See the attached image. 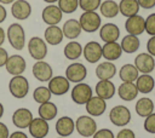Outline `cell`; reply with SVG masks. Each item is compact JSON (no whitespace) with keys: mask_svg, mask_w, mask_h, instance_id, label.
<instances>
[{"mask_svg":"<svg viewBox=\"0 0 155 138\" xmlns=\"http://www.w3.org/2000/svg\"><path fill=\"white\" fill-rule=\"evenodd\" d=\"M6 38L10 42V45L17 50L21 51L25 46V31L24 28L19 23H12L8 25L6 31Z\"/></svg>","mask_w":155,"mask_h":138,"instance_id":"cell-1","label":"cell"},{"mask_svg":"<svg viewBox=\"0 0 155 138\" xmlns=\"http://www.w3.org/2000/svg\"><path fill=\"white\" fill-rule=\"evenodd\" d=\"M8 91L12 97L23 99L29 92V81L23 75H15L8 82Z\"/></svg>","mask_w":155,"mask_h":138,"instance_id":"cell-2","label":"cell"},{"mask_svg":"<svg viewBox=\"0 0 155 138\" xmlns=\"http://www.w3.org/2000/svg\"><path fill=\"white\" fill-rule=\"evenodd\" d=\"M81 29L86 33H94L99 30L102 25V18L96 11H87L82 12L79 18Z\"/></svg>","mask_w":155,"mask_h":138,"instance_id":"cell-3","label":"cell"},{"mask_svg":"<svg viewBox=\"0 0 155 138\" xmlns=\"http://www.w3.org/2000/svg\"><path fill=\"white\" fill-rule=\"evenodd\" d=\"M71 100L78 105H85L88 99L92 97V88L86 82H79L75 84V86L70 91Z\"/></svg>","mask_w":155,"mask_h":138,"instance_id":"cell-4","label":"cell"},{"mask_svg":"<svg viewBox=\"0 0 155 138\" xmlns=\"http://www.w3.org/2000/svg\"><path fill=\"white\" fill-rule=\"evenodd\" d=\"M75 130L81 137H92L97 131V122L91 115H81L75 121Z\"/></svg>","mask_w":155,"mask_h":138,"instance_id":"cell-5","label":"cell"},{"mask_svg":"<svg viewBox=\"0 0 155 138\" xmlns=\"http://www.w3.org/2000/svg\"><path fill=\"white\" fill-rule=\"evenodd\" d=\"M28 52L35 61H42L47 56V44L39 36H33L28 42Z\"/></svg>","mask_w":155,"mask_h":138,"instance_id":"cell-6","label":"cell"},{"mask_svg":"<svg viewBox=\"0 0 155 138\" xmlns=\"http://www.w3.org/2000/svg\"><path fill=\"white\" fill-rule=\"evenodd\" d=\"M109 120L117 127H124L131 121V111L125 105H115L109 113Z\"/></svg>","mask_w":155,"mask_h":138,"instance_id":"cell-7","label":"cell"},{"mask_svg":"<svg viewBox=\"0 0 155 138\" xmlns=\"http://www.w3.org/2000/svg\"><path fill=\"white\" fill-rule=\"evenodd\" d=\"M87 76V69L86 67L80 62H74L69 64L65 69V77L74 84L82 82Z\"/></svg>","mask_w":155,"mask_h":138,"instance_id":"cell-8","label":"cell"},{"mask_svg":"<svg viewBox=\"0 0 155 138\" xmlns=\"http://www.w3.org/2000/svg\"><path fill=\"white\" fill-rule=\"evenodd\" d=\"M41 18L44 23H46L47 25H58V23L63 18V12L58 7V5L48 4L47 6L44 7L41 12Z\"/></svg>","mask_w":155,"mask_h":138,"instance_id":"cell-9","label":"cell"},{"mask_svg":"<svg viewBox=\"0 0 155 138\" xmlns=\"http://www.w3.org/2000/svg\"><path fill=\"white\" fill-rule=\"evenodd\" d=\"M5 69L12 76L22 75L27 69V62L22 56L12 54V56H8V58L6 61V64H5Z\"/></svg>","mask_w":155,"mask_h":138,"instance_id":"cell-10","label":"cell"},{"mask_svg":"<svg viewBox=\"0 0 155 138\" xmlns=\"http://www.w3.org/2000/svg\"><path fill=\"white\" fill-rule=\"evenodd\" d=\"M31 73L34 75V77L41 82H48L51 80V77L53 76V70H52V67L45 62L44 59L42 61H36L31 68Z\"/></svg>","mask_w":155,"mask_h":138,"instance_id":"cell-11","label":"cell"},{"mask_svg":"<svg viewBox=\"0 0 155 138\" xmlns=\"http://www.w3.org/2000/svg\"><path fill=\"white\" fill-rule=\"evenodd\" d=\"M47 87H48V90L51 91L52 94L63 96L70 90V81L63 75L52 76L51 80L48 81V86Z\"/></svg>","mask_w":155,"mask_h":138,"instance_id":"cell-12","label":"cell"},{"mask_svg":"<svg viewBox=\"0 0 155 138\" xmlns=\"http://www.w3.org/2000/svg\"><path fill=\"white\" fill-rule=\"evenodd\" d=\"M125 29L127 34L131 35H140L145 31V18H143L139 15H134L131 17H127L125 22Z\"/></svg>","mask_w":155,"mask_h":138,"instance_id":"cell-13","label":"cell"},{"mask_svg":"<svg viewBox=\"0 0 155 138\" xmlns=\"http://www.w3.org/2000/svg\"><path fill=\"white\" fill-rule=\"evenodd\" d=\"M134 65L142 74H150L155 68V59L148 52H142L136 56Z\"/></svg>","mask_w":155,"mask_h":138,"instance_id":"cell-14","label":"cell"},{"mask_svg":"<svg viewBox=\"0 0 155 138\" xmlns=\"http://www.w3.org/2000/svg\"><path fill=\"white\" fill-rule=\"evenodd\" d=\"M33 119H34L33 113L27 108H18L12 114V123L21 130L28 128Z\"/></svg>","mask_w":155,"mask_h":138,"instance_id":"cell-15","label":"cell"},{"mask_svg":"<svg viewBox=\"0 0 155 138\" xmlns=\"http://www.w3.org/2000/svg\"><path fill=\"white\" fill-rule=\"evenodd\" d=\"M11 15L17 21H25L31 15V5L27 0H16L11 4Z\"/></svg>","mask_w":155,"mask_h":138,"instance_id":"cell-16","label":"cell"},{"mask_svg":"<svg viewBox=\"0 0 155 138\" xmlns=\"http://www.w3.org/2000/svg\"><path fill=\"white\" fill-rule=\"evenodd\" d=\"M28 130H29V134L33 138H45L50 131L48 121H46L41 117H34L31 120Z\"/></svg>","mask_w":155,"mask_h":138,"instance_id":"cell-17","label":"cell"},{"mask_svg":"<svg viewBox=\"0 0 155 138\" xmlns=\"http://www.w3.org/2000/svg\"><path fill=\"white\" fill-rule=\"evenodd\" d=\"M82 54L88 63H97L102 58V45L97 41H88L82 47Z\"/></svg>","mask_w":155,"mask_h":138,"instance_id":"cell-18","label":"cell"},{"mask_svg":"<svg viewBox=\"0 0 155 138\" xmlns=\"http://www.w3.org/2000/svg\"><path fill=\"white\" fill-rule=\"evenodd\" d=\"M86 107V111L88 115L91 116H101L104 114L105 109H107V102L105 99L98 97V96H92L88 102L85 104Z\"/></svg>","mask_w":155,"mask_h":138,"instance_id":"cell-19","label":"cell"},{"mask_svg":"<svg viewBox=\"0 0 155 138\" xmlns=\"http://www.w3.org/2000/svg\"><path fill=\"white\" fill-rule=\"evenodd\" d=\"M99 38L104 42L117 41L120 38V29L114 23H105L99 28Z\"/></svg>","mask_w":155,"mask_h":138,"instance_id":"cell-20","label":"cell"},{"mask_svg":"<svg viewBox=\"0 0 155 138\" xmlns=\"http://www.w3.org/2000/svg\"><path fill=\"white\" fill-rule=\"evenodd\" d=\"M94 91H96V96L103 98V99H111L116 92V88H115V85L113 81L110 80H99L97 84H96V87H94Z\"/></svg>","mask_w":155,"mask_h":138,"instance_id":"cell-21","label":"cell"},{"mask_svg":"<svg viewBox=\"0 0 155 138\" xmlns=\"http://www.w3.org/2000/svg\"><path fill=\"white\" fill-rule=\"evenodd\" d=\"M75 131V121L70 116H62L56 122V132L59 137H69Z\"/></svg>","mask_w":155,"mask_h":138,"instance_id":"cell-22","label":"cell"},{"mask_svg":"<svg viewBox=\"0 0 155 138\" xmlns=\"http://www.w3.org/2000/svg\"><path fill=\"white\" fill-rule=\"evenodd\" d=\"M64 39L62 28H59L58 25H47V28L44 31V40L46 41V44L51 45V46H57L59 45Z\"/></svg>","mask_w":155,"mask_h":138,"instance_id":"cell-23","label":"cell"},{"mask_svg":"<svg viewBox=\"0 0 155 138\" xmlns=\"http://www.w3.org/2000/svg\"><path fill=\"white\" fill-rule=\"evenodd\" d=\"M122 54V48L121 45L117 41L113 42H104L102 46V57L105 58V61H116L121 57Z\"/></svg>","mask_w":155,"mask_h":138,"instance_id":"cell-24","label":"cell"},{"mask_svg":"<svg viewBox=\"0 0 155 138\" xmlns=\"http://www.w3.org/2000/svg\"><path fill=\"white\" fill-rule=\"evenodd\" d=\"M62 31H63L64 38H67L69 40H75L82 31L79 19L69 18L68 21H65L62 27Z\"/></svg>","mask_w":155,"mask_h":138,"instance_id":"cell-25","label":"cell"},{"mask_svg":"<svg viewBox=\"0 0 155 138\" xmlns=\"http://www.w3.org/2000/svg\"><path fill=\"white\" fill-rule=\"evenodd\" d=\"M115 74H116V65L110 61L102 62L96 68V76L99 80H110L115 76Z\"/></svg>","mask_w":155,"mask_h":138,"instance_id":"cell-26","label":"cell"},{"mask_svg":"<svg viewBox=\"0 0 155 138\" xmlns=\"http://www.w3.org/2000/svg\"><path fill=\"white\" fill-rule=\"evenodd\" d=\"M138 90L134 82H122L119 88H117V94L122 100L131 102L137 98L138 96Z\"/></svg>","mask_w":155,"mask_h":138,"instance_id":"cell-27","label":"cell"},{"mask_svg":"<svg viewBox=\"0 0 155 138\" xmlns=\"http://www.w3.org/2000/svg\"><path fill=\"white\" fill-rule=\"evenodd\" d=\"M119 76L122 82H134L139 76V71L134 64H124L119 70Z\"/></svg>","mask_w":155,"mask_h":138,"instance_id":"cell-28","label":"cell"},{"mask_svg":"<svg viewBox=\"0 0 155 138\" xmlns=\"http://www.w3.org/2000/svg\"><path fill=\"white\" fill-rule=\"evenodd\" d=\"M134 82H136L138 92L144 93V94L150 93L154 90V87H155V80L149 74H142L140 76L137 77V80Z\"/></svg>","mask_w":155,"mask_h":138,"instance_id":"cell-29","label":"cell"},{"mask_svg":"<svg viewBox=\"0 0 155 138\" xmlns=\"http://www.w3.org/2000/svg\"><path fill=\"white\" fill-rule=\"evenodd\" d=\"M154 108H155L154 102L150 98H148V97H143V98L138 99L136 102V105H134L136 113L140 117H147L148 115L154 113Z\"/></svg>","mask_w":155,"mask_h":138,"instance_id":"cell-30","label":"cell"},{"mask_svg":"<svg viewBox=\"0 0 155 138\" xmlns=\"http://www.w3.org/2000/svg\"><path fill=\"white\" fill-rule=\"evenodd\" d=\"M57 113H58L57 105H56L54 103H52L51 100L40 104V105H39V109H38L39 117H41V119H44V120H46V121H51V120L56 119Z\"/></svg>","mask_w":155,"mask_h":138,"instance_id":"cell-31","label":"cell"},{"mask_svg":"<svg viewBox=\"0 0 155 138\" xmlns=\"http://www.w3.org/2000/svg\"><path fill=\"white\" fill-rule=\"evenodd\" d=\"M139 8L140 7L137 0H120L119 2V12L126 18L138 15Z\"/></svg>","mask_w":155,"mask_h":138,"instance_id":"cell-32","label":"cell"},{"mask_svg":"<svg viewBox=\"0 0 155 138\" xmlns=\"http://www.w3.org/2000/svg\"><path fill=\"white\" fill-rule=\"evenodd\" d=\"M63 54L67 59L69 61H76L81 57L82 54V46L78 41H69L64 48H63Z\"/></svg>","mask_w":155,"mask_h":138,"instance_id":"cell-33","label":"cell"},{"mask_svg":"<svg viewBox=\"0 0 155 138\" xmlns=\"http://www.w3.org/2000/svg\"><path fill=\"white\" fill-rule=\"evenodd\" d=\"M99 11H101V15L105 18H114L120 13L119 12V4L114 0L102 1L101 6H99Z\"/></svg>","mask_w":155,"mask_h":138,"instance_id":"cell-34","label":"cell"},{"mask_svg":"<svg viewBox=\"0 0 155 138\" xmlns=\"http://www.w3.org/2000/svg\"><path fill=\"white\" fill-rule=\"evenodd\" d=\"M120 45H121L122 52H126V53H134L136 51H138V48H139V46H140V41H139L138 36L127 34V35H125V36L122 38Z\"/></svg>","mask_w":155,"mask_h":138,"instance_id":"cell-35","label":"cell"},{"mask_svg":"<svg viewBox=\"0 0 155 138\" xmlns=\"http://www.w3.org/2000/svg\"><path fill=\"white\" fill-rule=\"evenodd\" d=\"M51 96H52V93L48 90V87H46V86H39L33 92V98L39 104H42V103L48 102L51 99Z\"/></svg>","mask_w":155,"mask_h":138,"instance_id":"cell-36","label":"cell"},{"mask_svg":"<svg viewBox=\"0 0 155 138\" xmlns=\"http://www.w3.org/2000/svg\"><path fill=\"white\" fill-rule=\"evenodd\" d=\"M57 2L63 13H74L79 7V0H58Z\"/></svg>","mask_w":155,"mask_h":138,"instance_id":"cell-37","label":"cell"},{"mask_svg":"<svg viewBox=\"0 0 155 138\" xmlns=\"http://www.w3.org/2000/svg\"><path fill=\"white\" fill-rule=\"evenodd\" d=\"M102 0H79V7L84 11H96L97 8H99Z\"/></svg>","mask_w":155,"mask_h":138,"instance_id":"cell-38","label":"cell"},{"mask_svg":"<svg viewBox=\"0 0 155 138\" xmlns=\"http://www.w3.org/2000/svg\"><path fill=\"white\" fill-rule=\"evenodd\" d=\"M143 127H144V130L148 133L155 134V113H151L150 115H148L145 117L144 123H143Z\"/></svg>","mask_w":155,"mask_h":138,"instance_id":"cell-39","label":"cell"},{"mask_svg":"<svg viewBox=\"0 0 155 138\" xmlns=\"http://www.w3.org/2000/svg\"><path fill=\"white\" fill-rule=\"evenodd\" d=\"M145 31L150 36H154L155 35V12L154 13H150L145 18Z\"/></svg>","mask_w":155,"mask_h":138,"instance_id":"cell-40","label":"cell"},{"mask_svg":"<svg viewBox=\"0 0 155 138\" xmlns=\"http://www.w3.org/2000/svg\"><path fill=\"white\" fill-rule=\"evenodd\" d=\"M92 138H115V136H114L111 130H109V128H101V130H97L94 132Z\"/></svg>","mask_w":155,"mask_h":138,"instance_id":"cell-41","label":"cell"},{"mask_svg":"<svg viewBox=\"0 0 155 138\" xmlns=\"http://www.w3.org/2000/svg\"><path fill=\"white\" fill-rule=\"evenodd\" d=\"M116 138H136V134L131 128H122L117 132Z\"/></svg>","mask_w":155,"mask_h":138,"instance_id":"cell-42","label":"cell"},{"mask_svg":"<svg viewBox=\"0 0 155 138\" xmlns=\"http://www.w3.org/2000/svg\"><path fill=\"white\" fill-rule=\"evenodd\" d=\"M147 51L149 54H151L153 57H155V35L150 36V39L147 42Z\"/></svg>","mask_w":155,"mask_h":138,"instance_id":"cell-43","label":"cell"},{"mask_svg":"<svg viewBox=\"0 0 155 138\" xmlns=\"http://www.w3.org/2000/svg\"><path fill=\"white\" fill-rule=\"evenodd\" d=\"M137 1L139 4V7L144 10H150L155 7V0H137Z\"/></svg>","mask_w":155,"mask_h":138,"instance_id":"cell-44","label":"cell"},{"mask_svg":"<svg viewBox=\"0 0 155 138\" xmlns=\"http://www.w3.org/2000/svg\"><path fill=\"white\" fill-rule=\"evenodd\" d=\"M7 58H8V53H7V51H6L4 47L0 46V68H1V67H5Z\"/></svg>","mask_w":155,"mask_h":138,"instance_id":"cell-45","label":"cell"},{"mask_svg":"<svg viewBox=\"0 0 155 138\" xmlns=\"http://www.w3.org/2000/svg\"><path fill=\"white\" fill-rule=\"evenodd\" d=\"M10 132H8V127L0 121V138H8Z\"/></svg>","mask_w":155,"mask_h":138,"instance_id":"cell-46","label":"cell"},{"mask_svg":"<svg viewBox=\"0 0 155 138\" xmlns=\"http://www.w3.org/2000/svg\"><path fill=\"white\" fill-rule=\"evenodd\" d=\"M6 17H7V11H6L5 6L2 4H0V24L5 22Z\"/></svg>","mask_w":155,"mask_h":138,"instance_id":"cell-47","label":"cell"},{"mask_svg":"<svg viewBox=\"0 0 155 138\" xmlns=\"http://www.w3.org/2000/svg\"><path fill=\"white\" fill-rule=\"evenodd\" d=\"M8 138H28V136L22 131H15L8 136Z\"/></svg>","mask_w":155,"mask_h":138,"instance_id":"cell-48","label":"cell"},{"mask_svg":"<svg viewBox=\"0 0 155 138\" xmlns=\"http://www.w3.org/2000/svg\"><path fill=\"white\" fill-rule=\"evenodd\" d=\"M5 39H6V31L0 27V46L5 42Z\"/></svg>","mask_w":155,"mask_h":138,"instance_id":"cell-49","label":"cell"},{"mask_svg":"<svg viewBox=\"0 0 155 138\" xmlns=\"http://www.w3.org/2000/svg\"><path fill=\"white\" fill-rule=\"evenodd\" d=\"M16 0H0V4L2 5H10V4H13Z\"/></svg>","mask_w":155,"mask_h":138,"instance_id":"cell-50","label":"cell"},{"mask_svg":"<svg viewBox=\"0 0 155 138\" xmlns=\"http://www.w3.org/2000/svg\"><path fill=\"white\" fill-rule=\"evenodd\" d=\"M2 115H4V105L2 103H0V119L2 117Z\"/></svg>","mask_w":155,"mask_h":138,"instance_id":"cell-51","label":"cell"},{"mask_svg":"<svg viewBox=\"0 0 155 138\" xmlns=\"http://www.w3.org/2000/svg\"><path fill=\"white\" fill-rule=\"evenodd\" d=\"M42 1H45V2H47V4H54V2H57L58 0H42Z\"/></svg>","mask_w":155,"mask_h":138,"instance_id":"cell-52","label":"cell"},{"mask_svg":"<svg viewBox=\"0 0 155 138\" xmlns=\"http://www.w3.org/2000/svg\"><path fill=\"white\" fill-rule=\"evenodd\" d=\"M59 138H64V137H59Z\"/></svg>","mask_w":155,"mask_h":138,"instance_id":"cell-53","label":"cell"}]
</instances>
